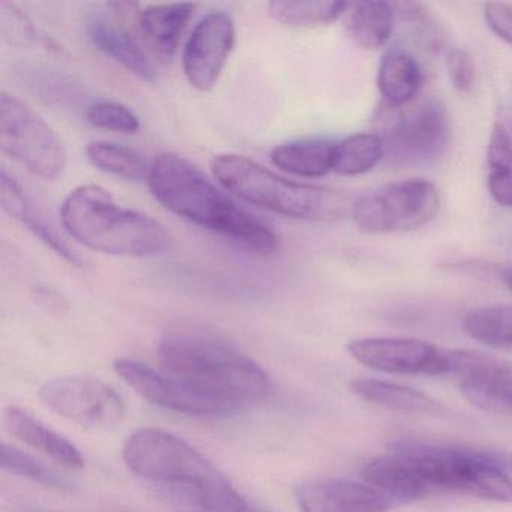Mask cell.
Listing matches in <instances>:
<instances>
[{
    "label": "cell",
    "mask_w": 512,
    "mask_h": 512,
    "mask_svg": "<svg viewBox=\"0 0 512 512\" xmlns=\"http://www.w3.org/2000/svg\"><path fill=\"white\" fill-rule=\"evenodd\" d=\"M148 187L152 196L176 217L229 239L257 256H272L280 236L269 224L239 206L217 188L205 173L178 154L158 155L152 161Z\"/></svg>",
    "instance_id": "obj_1"
},
{
    "label": "cell",
    "mask_w": 512,
    "mask_h": 512,
    "mask_svg": "<svg viewBox=\"0 0 512 512\" xmlns=\"http://www.w3.org/2000/svg\"><path fill=\"white\" fill-rule=\"evenodd\" d=\"M161 370L241 412L272 394L269 374L254 359L214 337L169 335L158 346Z\"/></svg>",
    "instance_id": "obj_2"
},
{
    "label": "cell",
    "mask_w": 512,
    "mask_h": 512,
    "mask_svg": "<svg viewBox=\"0 0 512 512\" xmlns=\"http://www.w3.org/2000/svg\"><path fill=\"white\" fill-rule=\"evenodd\" d=\"M71 238L97 253L116 257H157L172 250V236L160 221L124 208L100 185L74 188L61 206Z\"/></svg>",
    "instance_id": "obj_3"
},
{
    "label": "cell",
    "mask_w": 512,
    "mask_h": 512,
    "mask_svg": "<svg viewBox=\"0 0 512 512\" xmlns=\"http://www.w3.org/2000/svg\"><path fill=\"white\" fill-rule=\"evenodd\" d=\"M389 448L409 458L431 496L458 493L512 503V452L400 440Z\"/></svg>",
    "instance_id": "obj_4"
},
{
    "label": "cell",
    "mask_w": 512,
    "mask_h": 512,
    "mask_svg": "<svg viewBox=\"0 0 512 512\" xmlns=\"http://www.w3.org/2000/svg\"><path fill=\"white\" fill-rule=\"evenodd\" d=\"M212 172L239 199L296 220L340 221L352 214L355 203L346 191L289 181L245 155H217Z\"/></svg>",
    "instance_id": "obj_5"
},
{
    "label": "cell",
    "mask_w": 512,
    "mask_h": 512,
    "mask_svg": "<svg viewBox=\"0 0 512 512\" xmlns=\"http://www.w3.org/2000/svg\"><path fill=\"white\" fill-rule=\"evenodd\" d=\"M377 136L385 149L386 164L418 169L436 164L451 145L452 128L448 109L434 95L416 98L404 107L382 103L377 112Z\"/></svg>",
    "instance_id": "obj_6"
},
{
    "label": "cell",
    "mask_w": 512,
    "mask_h": 512,
    "mask_svg": "<svg viewBox=\"0 0 512 512\" xmlns=\"http://www.w3.org/2000/svg\"><path fill=\"white\" fill-rule=\"evenodd\" d=\"M122 457L131 472L160 485L163 491L197 487L221 473L190 443L158 428H142L130 434Z\"/></svg>",
    "instance_id": "obj_7"
},
{
    "label": "cell",
    "mask_w": 512,
    "mask_h": 512,
    "mask_svg": "<svg viewBox=\"0 0 512 512\" xmlns=\"http://www.w3.org/2000/svg\"><path fill=\"white\" fill-rule=\"evenodd\" d=\"M439 208L436 185L425 178H409L356 197L350 217L361 232L406 233L433 221Z\"/></svg>",
    "instance_id": "obj_8"
},
{
    "label": "cell",
    "mask_w": 512,
    "mask_h": 512,
    "mask_svg": "<svg viewBox=\"0 0 512 512\" xmlns=\"http://www.w3.org/2000/svg\"><path fill=\"white\" fill-rule=\"evenodd\" d=\"M0 149L38 178L53 181L67 167V152L53 128L7 91L0 92Z\"/></svg>",
    "instance_id": "obj_9"
},
{
    "label": "cell",
    "mask_w": 512,
    "mask_h": 512,
    "mask_svg": "<svg viewBox=\"0 0 512 512\" xmlns=\"http://www.w3.org/2000/svg\"><path fill=\"white\" fill-rule=\"evenodd\" d=\"M40 398L53 412L92 430H109L125 416L118 392L94 377H56L41 386Z\"/></svg>",
    "instance_id": "obj_10"
},
{
    "label": "cell",
    "mask_w": 512,
    "mask_h": 512,
    "mask_svg": "<svg viewBox=\"0 0 512 512\" xmlns=\"http://www.w3.org/2000/svg\"><path fill=\"white\" fill-rule=\"evenodd\" d=\"M113 367L131 389L154 406L193 416H229L238 413L223 401L193 388L190 383L163 370H154L136 359H116Z\"/></svg>",
    "instance_id": "obj_11"
},
{
    "label": "cell",
    "mask_w": 512,
    "mask_h": 512,
    "mask_svg": "<svg viewBox=\"0 0 512 512\" xmlns=\"http://www.w3.org/2000/svg\"><path fill=\"white\" fill-rule=\"evenodd\" d=\"M236 43L235 20L226 11L203 17L185 44L182 65L188 83L200 92L217 85Z\"/></svg>",
    "instance_id": "obj_12"
},
{
    "label": "cell",
    "mask_w": 512,
    "mask_h": 512,
    "mask_svg": "<svg viewBox=\"0 0 512 512\" xmlns=\"http://www.w3.org/2000/svg\"><path fill=\"white\" fill-rule=\"evenodd\" d=\"M347 352L382 373L440 377L445 349L415 338L373 337L350 341Z\"/></svg>",
    "instance_id": "obj_13"
},
{
    "label": "cell",
    "mask_w": 512,
    "mask_h": 512,
    "mask_svg": "<svg viewBox=\"0 0 512 512\" xmlns=\"http://www.w3.org/2000/svg\"><path fill=\"white\" fill-rule=\"evenodd\" d=\"M295 499L301 512H389L400 505L373 485L343 479L304 482Z\"/></svg>",
    "instance_id": "obj_14"
},
{
    "label": "cell",
    "mask_w": 512,
    "mask_h": 512,
    "mask_svg": "<svg viewBox=\"0 0 512 512\" xmlns=\"http://www.w3.org/2000/svg\"><path fill=\"white\" fill-rule=\"evenodd\" d=\"M0 205H2L5 214L10 215L17 223L26 227L35 238L40 239L43 244H46L50 250L55 251L65 262L70 263L71 266H76V268H86L85 260L79 254L74 253L56 235L55 230L46 223L43 215L35 208L22 185L5 169L0 172Z\"/></svg>",
    "instance_id": "obj_15"
},
{
    "label": "cell",
    "mask_w": 512,
    "mask_h": 512,
    "mask_svg": "<svg viewBox=\"0 0 512 512\" xmlns=\"http://www.w3.org/2000/svg\"><path fill=\"white\" fill-rule=\"evenodd\" d=\"M2 422L11 436L43 452L56 463L67 467L85 466V458L74 443L26 410L17 406L5 407Z\"/></svg>",
    "instance_id": "obj_16"
},
{
    "label": "cell",
    "mask_w": 512,
    "mask_h": 512,
    "mask_svg": "<svg viewBox=\"0 0 512 512\" xmlns=\"http://www.w3.org/2000/svg\"><path fill=\"white\" fill-rule=\"evenodd\" d=\"M163 493L178 512H274L241 496L223 473L206 484L170 488Z\"/></svg>",
    "instance_id": "obj_17"
},
{
    "label": "cell",
    "mask_w": 512,
    "mask_h": 512,
    "mask_svg": "<svg viewBox=\"0 0 512 512\" xmlns=\"http://www.w3.org/2000/svg\"><path fill=\"white\" fill-rule=\"evenodd\" d=\"M86 32L95 49L113 59L128 73L134 74L143 82L154 83L157 80L154 64L130 32L107 22L106 19H92Z\"/></svg>",
    "instance_id": "obj_18"
},
{
    "label": "cell",
    "mask_w": 512,
    "mask_h": 512,
    "mask_svg": "<svg viewBox=\"0 0 512 512\" xmlns=\"http://www.w3.org/2000/svg\"><path fill=\"white\" fill-rule=\"evenodd\" d=\"M424 86V71L415 58L404 50L391 49L380 59L377 89L383 104L404 107L415 101Z\"/></svg>",
    "instance_id": "obj_19"
},
{
    "label": "cell",
    "mask_w": 512,
    "mask_h": 512,
    "mask_svg": "<svg viewBox=\"0 0 512 512\" xmlns=\"http://www.w3.org/2000/svg\"><path fill=\"white\" fill-rule=\"evenodd\" d=\"M194 8L191 4H169L151 5L140 11V31L158 58L164 61L173 58Z\"/></svg>",
    "instance_id": "obj_20"
},
{
    "label": "cell",
    "mask_w": 512,
    "mask_h": 512,
    "mask_svg": "<svg viewBox=\"0 0 512 512\" xmlns=\"http://www.w3.org/2000/svg\"><path fill=\"white\" fill-rule=\"evenodd\" d=\"M350 391L376 406L410 415L437 416L445 413L440 401L409 386L376 379H358L350 383Z\"/></svg>",
    "instance_id": "obj_21"
},
{
    "label": "cell",
    "mask_w": 512,
    "mask_h": 512,
    "mask_svg": "<svg viewBox=\"0 0 512 512\" xmlns=\"http://www.w3.org/2000/svg\"><path fill=\"white\" fill-rule=\"evenodd\" d=\"M487 187L491 199L512 209V115L502 112L494 121L487 149Z\"/></svg>",
    "instance_id": "obj_22"
},
{
    "label": "cell",
    "mask_w": 512,
    "mask_h": 512,
    "mask_svg": "<svg viewBox=\"0 0 512 512\" xmlns=\"http://www.w3.org/2000/svg\"><path fill=\"white\" fill-rule=\"evenodd\" d=\"M395 13L394 4L388 2H358L350 4L346 13L347 35L353 43L365 50L382 49L391 40L394 32Z\"/></svg>",
    "instance_id": "obj_23"
},
{
    "label": "cell",
    "mask_w": 512,
    "mask_h": 512,
    "mask_svg": "<svg viewBox=\"0 0 512 512\" xmlns=\"http://www.w3.org/2000/svg\"><path fill=\"white\" fill-rule=\"evenodd\" d=\"M335 143L328 140H299L275 146L271 161L275 167L299 178H323L334 169Z\"/></svg>",
    "instance_id": "obj_24"
},
{
    "label": "cell",
    "mask_w": 512,
    "mask_h": 512,
    "mask_svg": "<svg viewBox=\"0 0 512 512\" xmlns=\"http://www.w3.org/2000/svg\"><path fill=\"white\" fill-rule=\"evenodd\" d=\"M466 334L491 349L512 352V305H481L467 311L463 319Z\"/></svg>",
    "instance_id": "obj_25"
},
{
    "label": "cell",
    "mask_w": 512,
    "mask_h": 512,
    "mask_svg": "<svg viewBox=\"0 0 512 512\" xmlns=\"http://www.w3.org/2000/svg\"><path fill=\"white\" fill-rule=\"evenodd\" d=\"M350 4L347 2H329V0H310V2H292V0H274L269 2L268 13L275 22L289 28H316L331 25L346 16Z\"/></svg>",
    "instance_id": "obj_26"
},
{
    "label": "cell",
    "mask_w": 512,
    "mask_h": 512,
    "mask_svg": "<svg viewBox=\"0 0 512 512\" xmlns=\"http://www.w3.org/2000/svg\"><path fill=\"white\" fill-rule=\"evenodd\" d=\"M86 157L101 172L127 181H148L151 161L130 146L112 142H92L86 146Z\"/></svg>",
    "instance_id": "obj_27"
},
{
    "label": "cell",
    "mask_w": 512,
    "mask_h": 512,
    "mask_svg": "<svg viewBox=\"0 0 512 512\" xmlns=\"http://www.w3.org/2000/svg\"><path fill=\"white\" fill-rule=\"evenodd\" d=\"M385 158L382 140L374 133H358L335 143L334 169L341 176L371 172Z\"/></svg>",
    "instance_id": "obj_28"
},
{
    "label": "cell",
    "mask_w": 512,
    "mask_h": 512,
    "mask_svg": "<svg viewBox=\"0 0 512 512\" xmlns=\"http://www.w3.org/2000/svg\"><path fill=\"white\" fill-rule=\"evenodd\" d=\"M512 376V364L490 353L467 349H445L440 377H454L458 382Z\"/></svg>",
    "instance_id": "obj_29"
},
{
    "label": "cell",
    "mask_w": 512,
    "mask_h": 512,
    "mask_svg": "<svg viewBox=\"0 0 512 512\" xmlns=\"http://www.w3.org/2000/svg\"><path fill=\"white\" fill-rule=\"evenodd\" d=\"M394 7L398 19L406 23L410 34L422 49L430 53L442 52L446 43L445 31L428 7L419 2H400L394 4Z\"/></svg>",
    "instance_id": "obj_30"
},
{
    "label": "cell",
    "mask_w": 512,
    "mask_h": 512,
    "mask_svg": "<svg viewBox=\"0 0 512 512\" xmlns=\"http://www.w3.org/2000/svg\"><path fill=\"white\" fill-rule=\"evenodd\" d=\"M464 397L487 412L512 415V376L487 377L460 383Z\"/></svg>",
    "instance_id": "obj_31"
},
{
    "label": "cell",
    "mask_w": 512,
    "mask_h": 512,
    "mask_svg": "<svg viewBox=\"0 0 512 512\" xmlns=\"http://www.w3.org/2000/svg\"><path fill=\"white\" fill-rule=\"evenodd\" d=\"M0 464L2 469L7 472L14 473V475L22 476V478L29 479L35 484L44 485L49 488H65L64 479L59 478L55 472L47 469L40 461L35 460L31 455L20 449L13 448V446L4 443L2 445V457H0Z\"/></svg>",
    "instance_id": "obj_32"
},
{
    "label": "cell",
    "mask_w": 512,
    "mask_h": 512,
    "mask_svg": "<svg viewBox=\"0 0 512 512\" xmlns=\"http://www.w3.org/2000/svg\"><path fill=\"white\" fill-rule=\"evenodd\" d=\"M89 124L100 130L122 134H136L140 130V119L133 110L115 101H98L86 112Z\"/></svg>",
    "instance_id": "obj_33"
},
{
    "label": "cell",
    "mask_w": 512,
    "mask_h": 512,
    "mask_svg": "<svg viewBox=\"0 0 512 512\" xmlns=\"http://www.w3.org/2000/svg\"><path fill=\"white\" fill-rule=\"evenodd\" d=\"M0 28L2 37L11 46L28 47L32 44L49 43L40 37L31 20L17 5L2 2L0 4Z\"/></svg>",
    "instance_id": "obj_34"
},
{
    "label": "cell",
    "mask_w": 512,
    "mask_h": 512,
    "mask_svg": "<svg viewBox=\"0 0 512 512\" xmlns=\"http://www.w3.org/2000/svg\"><path fill=\"white\" fill-rule=\"evenodd\" d=\"M446 70L452 88L460 94H469L475 86L476 71L472 56L467 50L452 49L446 56Z\"/></svg>",
    "instance_id": "obj_35"
},
{
    "label": "cell",
    "mask_w": 512,
    "mask_h": 512,
    "mask_svg": "<svg viewBox=\"0 0 512 512\" xmlns=\"http://www.w3.org/2000/svg\"><path fill=\"white\" fill-rule=\"evenodd\" d=\"M32 76L37 77V80L31 79L32 88L35 91H40L41 98L47 101V103H64L65 98L70 95V89L76 88L71 80L62 79V77L56 76V74L50 73V71H31Z\"/></svg>",
    "instance_id": "obj_36"
},
{
    "label": "cell",
    "mask_w": 512,
    "mask_h": 512,
    "mask_svg": "<svg viewBox=\"0 0 512 512\" xmlns=\"http://www.w3.org/2000/svg\"><path fill=\"white\" fill-rule=\"evenodd\" d=\"M484 20L496 37L512 46V7L503 2L484 5Z\"/></svg>",
    "instance_id": "obj_37"
},
{
    "label": "cell",
    "mask_w": 512,
    "mask_h": 512,
    "mask_svg": "<svg viewBox=\"0 0 512 512\" xmlns=\"http://www.w3.org/2000/svg\"><path fill=\"white\" fill-rule=\"evenodd\" d=\"M37 293L38 299L44 301V304L49 305L50 310L62 311V301L58 293L50 289H41V287H38Z\"/></svg>",
    "instance_id": "obj_38"
},
{
    "label": "cell",
    "mask_w": 512,
    "mask_h": 512,
    "mask_svg": "<svg viewBox=\"0 0 512 512\" xmlns=\"http://www.w3.org/2000/svg\"><path fill=\"white\" fill-rule=\"evenodd\" d=\"M494 272H496V277L499 278L500 283H502L509 292H512V265L496 266Z\"/></svg>",
    "instance_id": "obj_39"
}]
</instances>
